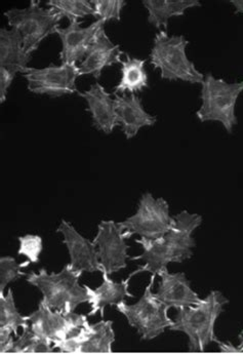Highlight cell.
Instances as JSON below:
<instances>
[{"instance_id":"1","label":"cell","mask_w":243,"mask_h":356,"mask_svg":"<svg viewBox=\"0 0 243 356\" xmlns=\"http://www.w3.org/2000/svg\"><path fill=\"white\" fill-rule=\"evenodd\" d=\"M175 218V225L169 232L158 238L135 239V243L143 249L140 256L132 260H143L145 264L137 267L130 275L135 276L142 273H149L158 275L167 269L169 263H182L192 258L193 249L196 241L193 233L202 224L201 216L183 211Z\"/></svg>"},{"instance_id":"2","label":"cell","mask_w":243,"mask_h":356,"mask_svg":"<svg viewBox=\"0 0 243 356\" xmlns=\"http://www.w3.org/2000/svg\"><path fill=\"white\" fill-rule=\"evenodd\" d=\"M229 300L219 291H212L199 304L181 308L174 318L171 331L182 332L188 337V349L191 353H203L210 343L216 342L215 332L217 321Z\"/></svg>"},{"instance_id":"3","label":"cell","mask_w":243,"mask_h":356,"mask_svg":"<svg viewBox=\"0 0 243 356\" xmlns=\"http://www.w3.org/2000/svg\"><path fill=\"white\" fill-rule=\"evenodd\" d=\"M83 274L69 263L60 273H49L42 268L38 273L27 274L26 280L42 293L40 302L51 309L70 314L87 302V291L79 284Z\"/></svg>"},{"instance_id":"4","label":"cell","mask_w":243,"mask_h":356,"mask_svg":"<svg viewBox=\"0 0 243 356\" xmlns=\"http://www.w3.org/2000/svg\"><path fill=\"white\" fill-rule=\"evenodd\" d=\"M189 40L183 35L169 36L167 31H159L155 35L150 53V63L160 70L163 81H184L202 84L204 75L187 57Z\"/></svg>"},{"instance_id":"5","label":"cell","mask_w":243,"mask_h":356,"mask_svg":"<svg viewBox=\"0 0 243 356\" xmlns=\"http://www.w3.org/2000/svg\"><path fill=\"white\" fill-rule=\"evenodd\" d=\"M201 86V106L197 110L196 118L201 122H220L231 134L238 124L236 103L243 92V81L228 83L224 79H216L212 73H206Z\"/></svg>"},{"instance_id":"6","label":"cell","mask_w":243,"mask_h":356,"mask_svg":"<svg viewBox=\"0 0 243 356\" xmlns=\"http://www.w3.org/2000/svg\"><path fill=\"white\" fill-rule=\"evenodd\" d=\"M155 277L156 275L152 274L145 292L137 303L131 305L124 300L116 304L117 312L126 317L130 327L137 330L142 340L145 341L153 340L175 323L174 319L169 318V308L159 301L153 293Z\"/></svg>"},{"instance_id":"7","label":"cell","mask_w":243,"mask_h":356,"mask_svg":"<svg viewBox=\"0 0 243 356\" xmlns=\"http://www.w3.org/2000/svg\"><path fill=\"white\" fill-rule=\"evenodd\" d=\"M8 26L22 35L24 49L28 55L37 51L47 36L60 28L62 16L51 8L40 6V1H31L26 8H12L4 13Z\"/></svg>"},{"instance_id":"8","label":"cell","mask_w":243,"mask_h":356,"mask_svg":"<svg viewBox=\"0 0 243 356\" xmlns=\"http://www.w3.org/2000/svg\"><path fill=\"white\" fill-rule=\"evenodd\" d=\"M126 239L137 234L141 238L154 239L162 236L175 225V218L169 213V204L163 198H154L149 192L143 194L135 215L117 223Z\"/></svg>"},{"instance_id":"9","label":"cell","mask_w":243,"mask_h":356,"mask_svg":"<svg viewBox=\"0 0 243 356\" xmlns=\"http://www.w3.org/2000/svg\"><path fill=\"white\" fill-rule=\"evenodd\" d=\"M28 90L40 96L61 98L69 95L78 94L76 81L79 77L77 64L62 63L59 66L49 65L45 68L28 67L23 71Z\"/></svg>"},{"instance_id":"10","label":"cell","mask_w":243,"mask_h":356,"mask_svg":"<svg viewBox=\"0 0 243 356\" xmlns=\"http://www.w3.org/2000/svg\"><path fill=\"white\" fill-rule=\"evenodd\" d=\"M30 329L40 338L51 341L53 344L68 340L76 336L87 323V315L75 312L64 314L59 310L51 309L42 302L31 314L26 315Z\"/></svg>"},{"instance_id":"11","label":"cell","mask_w":243,"mask_h":356,"mask_svg":"<svg viewBox=\"0 0 243 356\" xmlns=\"http://www.w3.org/2000/svg\"><path fill=\"white\" fill-rule=\"evenodd\" d=\"M92 241L98 249L101 269L112 275L126 268L130 245H126V237L116 222L103 220Z\"/></svg>"},{"instance_id":"12","label":"cell","mask_w":243,"mask_h":356,"mask_svg":"<svg viewBox=\"0 0 243 356\" xmlns=\"http://www.w3.org/2000/svg\"><path fill=\"white\" fill-rule=\"evenodd\" d=\"M114 342L113 321L102 319L97 323H87L76 336L55 343L53 348L62 353H112Z\"/></svg>"},{"instance_id":"13","label":"cell","mask_w":243,"mask_h":356,"mask_svg":"<svg viewBox=\"0 0 243 356\" xmlns=\"http://www.w3.org/2000/svg\"><path fill=\"white\" fill-rule=\"evenodd\" d=\"M103 28L105 23L101 20L94 22L87 27H83L81 22L74 21L65 28H58L56 34L62 43L59 57L62 63L77 64L83 61Z\"/></svg>"},{"instance_id":"14","label":"cell","mask_w":243,"mask_h":356,"mask_svg":"<svg viewBox=\"0 0 243 356\" xmlns=\"http://www.w3.org/2000/svg\"><path fill=\"white\" fill-rule=\"evenodd\" d=\"M57 232L63 236V243L68 250L70 264L81 273H100L98 249L94 241L81 235L72 224L62 220Z\"/></svg>"},{"instance_id":"15","label":"cell","mask_w":243,"mask_h":356,"mask_svg":"<svg viewBox=\"0 0 243 356\" xmlns=\"http://www.w3.org/2000/svg\"><path fill=\"white\" fill-rule=\"evenodd\" d=\"M160 276L157 299L175 309L194 306L200 302L199 293L191 288L190 282L184 273H171L167 269L158 274Z\"/></svg>"},{"instance_id":"16","label":"cell","mask_w":243,"mask_h":356,"mask_svg":"<svg viewBox=\"0 0 243 356\" xmlns=\"http://www.w3.org/2000/svg\"><path fill=\"white\" fill-rule=\"evenodd\" d=\"M124 54L119 45L111 42L105 28H103L79 65V76L92 75L94 79H100L105 68L122 63V56Z\"/></svg>"},{"instance_id":"17","label":"cell","mask_w":243,"mask_h":356,"mask_svg":"<svg viewBox=\"0 0 243 356\" xmlns=\"http://www.w3.org/2000/svg\"><path fill=\"white\" fill-rule=\"evenodd\" d=\"M78 96L87 102V111L92 115V126L98 131L110 135L118 127L116 118L115 101L112 99L104 86L96 83L85 92H78Z\"/></svg>"},{"instance_id":"18","label":"cell","mask_w":243,"mask_h":356,"mask_svg":"<svg viewBox=\"0 0 243 356\" xmlns=\"http://www.w3.org/2000/svg\"><path fill=\"white\" fill-rule=\"evenodd\" d=\"M115 111L118 127L126 139L132 140L143 127H153L157 122L156 116L146 111L142 100L135 94L130 97L115 95Z\"/></svg>"},{"instance_id":"19","label":"cell","mask_w":243,"mask_h":356,"mask_svg":"<svg viewBox=\"0 0 243 356\" xmlns=\"http://www.w3.org/2000/svg\"><path fill=\"white\" fill-rule=\"evenodd\" d=\"M100 273L103 276V282L100 286L96 289L90 288L85 284L83 286L87 291V303L92 308L87 316H94L100 312L101 317L104 318V310L107 306H116V304L124 301L126 298H133V293L128 291L133 276H128L122 282H115L111 280L110 275L106 271L101 269Z\"/></svg>"},{"instance_id":"20","label":"cell","mask_w":243,"mask_h":356,"mask_svg":"<svg viewBox=\"0 0 243 356\" xmlns=\"http://www.w3.org/2000/svg\"><path fill=\"white\" fill-rule=\"evenodd\" d=\"M32 60L24 49L22 35L16 29L1 28L0 30V67L15 74L23 73Z\"/></svg>"},{"instance_id":"21","label":"cell","mask_w":243,"mask_h":356,"mask_svg":"<svg viewBox=\"0 0 243 356\" xmlns=\"http://www.w3.org/2000/svg\"><path fill=\"white\" fill-rule=\"evenodd\" d=\"M144 8L148 12V23L157 29L169 27V19L184 16L189 8H200L199 0H144Z\"/></svg>"},{"instance_id":"22","label":"cell","mask_w":243,"mask_h":356,"mask_svg":"<svg viewBox=\"0 0 243 356\" xmlns=\"http://www.w3.org/2000/svg\"><path fill=\"white\" fill-rule=\"evenodd\" d=\"M126 55V61L122 63V79L119 83L115 86L114 94L120 95L126 92H142L144 88L149 86L147 71L145 69V60L137 59Z\"/></svg>"},{"instance_id":"23","label":"cell","mask_w":243,"mask_h":356,"mask_svg":"<svg viewBox=\"0 0 243 356\" xmlns=\"http://www.w3.org/2000/svg\"><path fill=\"white\" fill-rule=\"evenodd\" d=\"M27 327L29 323L17 308L12 289H8L6 295L0 293V327L12 330L14 335L18 337L19 329Z\"/></svg>"},{"instance_id":"24","label":"cell","mask_w":243,"mask_h":356,"mask_svg":"<svg viewBox=\"0 0 243 356\" xmlns=\"http://www.w3.org/2000/svg\"><path fill=\"white\" fill-rule=\"evenodd\" d=\"M47 6L69 22L94 17V8L87 0H49Z\"/></svg>"},{"instance_id":"25","label":"cell","mask_w":243,"mask_h":356,"mask_svg":"<svg viewBox=\"0 0 243 356\" xmlns=\"http://www.w3.org/2000/svg\"><path fill=\"white\" fill-rule=\"evenodd\" d=\"M94 8V17L97 20L104 22H119L122 12L126 2L124 0H90Z\"/></svg>"},{"instance_id":"26","label":"cell","mask_w":243,"mask_h":356,"mask_svg":"<svg viewBox=\"0 0 243 356\" xmlns=\"http://www.w3.org/2000/svg\"><path fill=\"white\" fill-rule=\"evenodd\" d=\"M31 264L30 261H26L22 264H18L14 257L6 256L0 258V293H4L6 286L10 282L20 280L24 275L22 269Z\"/></svg>"},{"instance_id":"27","label":"cell","mask_w":243,"mask_h":356,"mask_svg":"<svg viewBox=\"0 0 243 356\" xmlns=\"http://www.w3.org/2000/svg\"><path fill=\"white\" fill-rule=\"evenodd\" d=\"M19 256L27 258L31 264H37L40 261V254L44 250V241L42 237L36 234H26L18 237Z\"/></svg>"},{"instance_id":"28","label":"cell","mask_w":243,"mask_h":356,"mask_svg":"<svg viewBox=\"0 0 243 356\" xmlns=\"http://www.w3.org/2000/svg\"><path fill=\"white\" fill-rule=\"evenodd\" d=\"M38 336L30 329V327H24L22 335L17 337L16 340L10 345L6 353H21L26 355V351L35 342Z\"/></svg>"},{"instance_id":"29","label":"cell","mask_w":243,"mask_h":356,"mask_svg":"<svg viewBox=\"0 0 243 356\" xmlns=\"http://www.w3.org/2000/svg\"><path fill=\"white\" fill-rule=\"evenodd\" d=\"M16 74L8 69L0 67V104H3L8 97V92L14 83Z\"/></svg>"},{"instance_id":"30","label":"cell","mask_w":243,"mask_h":356,"mask_svg":"<svg viewBox=\"0 0 243 356\" xmlns=\"http://www.w3.org/2000/svg\"><path fill=\"white\" fill-rule=\"evenodd\" d=\"M216 342L218 343L219 349L221 353H243L240 347H235L231 342H221L217 339Z\"/></svg>"},{"instance_id":"31","label":"cell","mask_w":243,"mask_h":356,"mask_svg":"<svg viewBox=\"0 0 243 356\" xmlns=\"http://www.w3.org/2000/svg\"><path fill=\"white\" fill-rule=\"evenodd\" d=\"M230 3L235 8V14H243V0H231Z\"/></svg>"},{"instance_id":"32","label":"cell","mask_w":243,"mask_h":356,"mask_svg":"<svg viewBox=\"0 0 243 356\" xmlns=\"http://www.w3.org/2000/svg\"><path fill=\"white\" fill-rule=\"evenodd\" d=\"M240 348L242 349V350L243 351V330L242 331V333H240Z\"/></svg>"}]
</instances>
